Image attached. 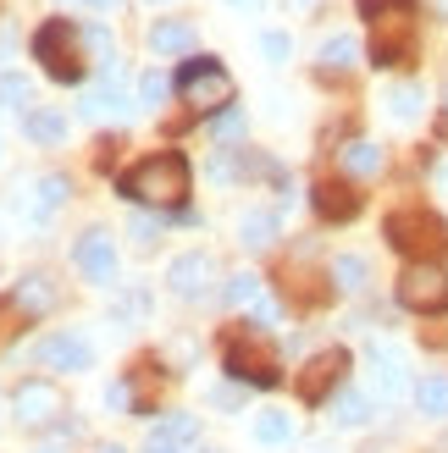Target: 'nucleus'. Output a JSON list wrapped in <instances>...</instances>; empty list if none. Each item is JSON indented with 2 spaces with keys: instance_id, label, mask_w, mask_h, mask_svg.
Instances as JSON below:
<instances>
[{
  "instance_id": "f257e3e1",
  "label": "nucleus",
  "mask_w": 448,
  "mask_h": 453,
  "mask_svg": "<svg viewBox=\"0 0 448 453\" xmlns=\"http://www.w3.org/2000/svg\"><path fill=\"white\" fill-rule=\"evenodd\" d=\"M189 155L177 150H155L144 161H133L122 177H117V194L133 199V205H155V211H183L189 199Z\"/></svg>"
},
{
  "instance_id": "f03ea898",
  "label": "nucleus",
  "mask_w": 448,
  "mask_h": 453,
  "mask_svg": "<svg viewBox=\"0 0 448 453\" xmlns=\"http://www.w3.org/2000/svg\"><path fill=\"white\" fill-rule=\"evenodd\" d=\"M360 17L371 22V61L382 66H410L421 50L415 28V0H360Z\"/></svg>"
},
{
  "instance_id": "7ed1b4c3",
  "label": "nucleus",
  "mask_w": 448,
  "mask_h": 453,
  "mask_svg": "<svg viewBox=\"0 0 448 453\" xmlns=\"http://www.w3.org/2000/svg\"><path fill=\"white\" fill-rule=\"evenodd\" d=\"M221 365H228V376L243 381V388H277V381H282L277 343L260 326H250V321L228 332V343H221Z\"/></svg>"
},
{
  "instance_id": "20e7f679",
  "label": "nucleus",
  "mask_w": 448,
  "mask_h": 453,
  "mask_svg": "<svg viewBox=\"0 0 448 453\" xmlns=\"http://www.w3.org/2000/svg\"><path fill=\"white\" fill-rule=\"evenodd\" d=\"M34 61L44 66V78H56L66 88H78L89 78V56H83V28H73L66 17H50L34 34Z\"/></svg>"
},
{
  "instance_id": "39448f33",
  "label": "nucleus",
  "mask_w": 448,
  "mask_h": 453,
  "mask_svg": "<svg viewBox=\"0 0 448 453\" xmlns=\"http://www.w3.org/2000/svg\"><path fill=\"white\" fill-rule=\"evenodd\" d=\"M382 238L398 249V255H410V265H421V260H437L443 249H448V226H443V216H432V211L405 205V211H393V216L382 221Z\"/></svg>"
},
{
  "instance_id": "423d86ee",
  "label": "nucleus",
  "mask_w": 448,
  "mask_h": 453,
  "mask_svg": "<svg viewBox=\"0 0 448 453\" xmlns=\"http://www.w3.org/2000/svg\"><path fill=\"white\" fill-rule=\"evenodd\" d=\"M177 95L194 111H205V117H221V105L233 111V73L216 56H194L183 73H177Z\"/></svg>"
},
{
  "instance_id": "0eeeda50",
  "label": "nucleus",
  "mask_w": 448,
  "mask_h": 453,
  "mask_svg": "<svg viewBox=\"0 0 448 453\" xmlns=\"http://www.w3.org/2000/svg\"><path fill=\"white\" fill-rule=\"evenodd\" d=\"M344 376H349V349H321L310 365L299 371V403H310V410H321V403H332L344 393Z\"/></svg>"
},
{
  "instance_id": "6e6552de",
  "label": "nucleus",
  "mask_w": 448,
  "mask_h": 453,
  "mask_svg": "<svg viewBox=\"0 0 448 453\" xmlns=\"http://www.w3.org/2000/svg\"><path fill=\"white\" fill-rule=\"evenodd\" d=\"M398 304L415 310V315H443L448 310V277L432 260L405 265V277H398Z\"/></svg>"
},
{
  "instance_id": "1a4fd4ad",
  "label": "nucleus",
  "mask_w": 448,
  "mask_h": 453,
  "mask_svg": "<svg viewBox=\"0 0 448 453\" xmlns=\"http://www.w3.org/2000/svg\"><path fill=\"white\" fill-rule=\"evenodd\" d=\"M73 260H78V271L95 288H111L117 282V249H111V233L105 226H89V233L78 238V249H73Z\"/></svg>"
},
{
  "instance_id": "9d476101",
  "label": "nucleus",
  "mask_w": 448,
  "mask_h": 453,
  "mask_svg": "<svg viewBox=\"0 0 448 453\" xmlns=\"http://www.w3.org/2000/svg\"><path fill=\"white\" fill-rule=\"evenodd\" d=\"M166 282H172L177 299H205L211 282H216V260L205 255V249H189V255H177L166 265Z\"/></svg>"
},
{
  "instance_id": "9b49d317",
  "label": "nucleus",
  "mask_w": 448,
  "mask_h": 453,
  "mask_svg": "<svg viewBox=\"0 0 448 453\" xmlns=\"http://www.w3.org/2000/svg\"><path fill=\"white\" fill-rule=\"evenodd\" d=\"M12 410H17L22 426H50L61 415V388L56 381H22L12 393Z\"/></svg>"
},
{
  "instance_id": "f8f14e48",
  "label": "nucleus",
  "mask_w": 448,
  "mask_h": 453,
  "mask_svg": "<svg viewBox=\"0 0 448 453\" xmlns=\"http://www.w3.org/2000/svg\"><path fill=\"white\" fill-rule=\"evenodd\" d=\"M34 359H39L44 371H89L95 349H89L78 332H56V337H44V343L34 349Z\"/></svg>"
},
{
  "instance_id": "ddd939ff",
  "label": "nucleus",
  "mask_w": 448,
  "mask_h": 453,
  "mask_svg": "<svg viewBox=\"0 0 448 453\" xmlns=\"http://www.w3.org/2000/svg\"><path fill=\"white\" fill-rule=\"evenodd\" d=\"M310 205H316V216H321V221H354L366 199L354 194V183H344V177H321L316 194H310Z\"/></svg>"
},
{
  "instance_id": "4468645a",
  "label": "nucleus",
  "mask_w": 448,
  "mask_h": 453,
  "mask_svg": "<svg viewBox=\"0 0 448 453\" xmlns=\"http://www.w3.org/2000/svg\"><path fill=\"white\" fill-rule=\"evenodd\" d=\"M366 359H371V376H376V393H382V398H398V393L410 388V376H405V354H398V349L371 343Z\"/></svg>"
},
{
  "instance_id": "2eb2a0df",
  "label": "nucleus",
  "mask_w": 448,
  "mask_h": 453,
  "mask_svg": "<svg viewBox=\"0 0 448 453\" xmlns=\"http://www.w3.org/2000/svg\"><path fill=\"white\" fill-rule=\"evenodd\" d=\"M199 44V34H194V22H183V17H161L150 28V50L155 56H189Z\"/></svg>"
},
{
  "instance_id": "dca6fc26",
  "label": "nucleus",
  "mask_w": 448,
  "mask_h": 453,
  "mask_svg": "<svg viewBox=\"0 0 448 453\" xmlns=\"http://www.w3.org/2000/svg\"><path fill=\"white\" fill-rule=\"evenodd\" d=\"M12 304L22 310V315H44L56 304V288H50V277H44V271H28V277L17 282V293H12Z\"/></svg>"
},
{
  "instance_id": "f3484780",
  "label": "nucleus",
  "mask_w": 448,
  "mask_h": 453,
  "mask_svg": "<svg viewBox=\"0 0 448 453\" xmlns=\"http://www.w3.org/2000/svg\"><path fill=\"white\" fill-rule=\"evenodd\" d=\"M22 133H28L34 144H61L66 139V117H61V111H50V105H34L28 117H22Z\"/></svg>"
},
{
  "instance_id": "a211bd4d",
  "label": "nucleus",
  "mask_w": 448,
  "mask_h": 453,
  "mask_svg": "<svg viewBox=\"0 0 448 453\" xmlns=\"http://www.w3.org/2000/svg\"><path fill=\"white\" fill-rule=\"evenodd\" d=\"M272 238H277V216L272 211H243L238 216V243L243 249H272Z\"/></svg>"
},
{
  "instance_id": "6ab92c4d",
  "label": "nucleus",
  "mask_w": 448,
  "mask_h": 453,
  "mask_svg": "<svg viewBox=\"0 0 448 453\" xmlns=\"http://www.w3.org/2000/svg\"><path fill=\"white\" fill-rule=\"evenodd\" d=\"M122 111H127V95L111 83V73L100 78V88H89V95H83V117H122Z\"/></svg>"
},
{
  "instance_id": "aec40b11",
  "label": "nucleus",
  "mask_w": 448,
  "mask_h": 453,
  "mask_svg": "<svg viewBox=\"0 0 448 453\" xmlns=\"http://www.w3.org/2000/svg\"><path fill=\"white\" fill-rule=\"evenodd\" d=\"M354 61H360V44H354L349 34H332V39L321 44V73H327V78H344Z\"/></svg>"
},
{
  "instance_id": "412c9836",
  "label": "nucleus",
  "mask_w": 448,
  "mask_h": 453,
  "mask_svg": "<svg viewBox=\"0 0 448 453\" xmlns=\"http://www.w3.org/2000/svg\"><path fill=\"white\" fill-rule=\"evenodd\" d=\"M382 161H388L382 144H371V139H349V144H344V166H349L354 177H376V172H382Z\"/></svg>"
},
{
  "instance_id": "4be33fe9",
  "label": "nucleus",
  "mask_w": 448,
  "mask_h": 453,
  "mask_svg": "<svg viewBox=\"0 0 448 453\" xmlns=\"http://www.w3.org/2000/svg\"><path fill=\"white\" fill-rule=\"evenodd\" d=\"M382 105L393 111L398 122H415V117H421V105H427V95H421V83H393L388 95H382Z\"/></svg>"
},
{
  "instance_id": "5701e85b",
  "label": "nucleus",
  "mask_w": 448,
  "mask_h": 453,
  "mask_svg": "<svg viewBox=\"0 0 448 453\" xmlns=\"http://www.w3.org/2000/svg\"><path fill=\"white\" fill-rule=\"evenodd\" d=\"M66 194H73V188H66V177H39V183H34V199H28V216H34V221H44V216H50Z\"/></svg>"
},
{
  "instance_id": "b1692460",
  "label": "nucleus",
  "mask_w": 448,
  "mask_h": 453,
  "mask_svg": "<svg viewBox=\"0 0 448 453\" xmlns=\"http://www.w3.org/2000/svg\"><path fill=\"white\" fill-rule=\"evenodd\" d=\"M255 442H266V448L294 442V420H288L282 410H260V415H255Z\"/></svg>"
},
{
  "instance_id": "393cba45",
  "label": "nucleus",
  "mask_w": 448,
  "mask_h": 453,
  "mask_svg": "<svg viewBox=\"0 0 448 453\" xmlns=\"http://www.w3.org/2000/svg\"><path fill=\"white\" fill-rule=\"evenodd\" d=\"M415 403H421V415L443 420L448 415V376H421L415 381Z\"/></svg>"
},
{
  "instance_id": "a878e982",
  "label": "nucleus",
  "mask_w": 448,
  "mask_h": 453,
  "mask_svg": "<svg viewBox=\"0 0 448 453\" xmlns=\"http://www.w3.org/2000/svg\"><path fill=\"white\" fill-rule=\"evenodd\" d=\"M327 410H332V420H338V426H366V420H371V398H366V393H349V388H344L338 398L327 403Z\"/></svg>"
},
{
  "instance_id": "bb28decb",
  "label": "nucleus",
  "mask_w": 448,
  "mask_h": 453,
  "mask_svg": "<svg viewBox=\"0 0 448 453\" xmlns=\"http://www.w3.org/2000/svg\"><path fill=\"white\" fill-rule=\"evenodd\" d=\"M221 299H228L233 310H255L260 304V277H255V271H238V277H228Z\"/></svg>"
},
{
  "instance_id": "cd10ccee",
  "label": "nucleus",
  "mask_w": 448,
  "mask_h": 453,
  "mask_svg": "<svg viewBox=\"0 0 448 453\" xmlns=\"http://www.w3.org/2000/svg\"><path fill=\"white\" fill-rule=\"evenodd\" d=\"M327 277H332V288H338V293H360L366 288V260L360 255H338Z\"/></svg>"
},
{
  "instance_id": "c85d7f7f",
  "label": "nucleus",
  "mask_w": 448,
  "mask_h": 453,
  "mask_svg": "<svg viewBox=\"0 0 448 453\" xmlns=\"http://www.w3.org/2000/svg\"><path fill=\"white\" fill-rule=\"evenodd\" d=\"M0 105L6 111H28L34 105V88H28L22 73H0Z\"/></svg>"
},
{
  "instance_id": "c756f323",
  "label": "nucleus",
  "mask_w": 448,
  "mask_h": 453,
  "mask_svg": "<svg viewBox=\"0 0 448 453\" xmlns=\"http://www.w3.org/2000/svg\"><path fill=\"white\" fill-rule=\"evenodd\" d=\"M172 88H177V78H166L161 66H150V73L139 78V105H166Z\"/></svg>"
},
{
  "instance_id": "7c9ffc66",
  "label": "nucleus",
  "mask_w": 448,
  "mask_h": 453,
  "mask_svg": "<svg viewBox=\"0 0 448 453\" xmlns=\"http://www.w3.org/2000/svg\"><path fill=\"white\" fill-rule=\"evenodd\" d=\"M161 432H166V437H172L177 448H189V442L199 437V420H194V415H183V410H172V415L161 420Z\"/></svg>"
},
{
  "instance_id": "2f4dec72",
  "label": "nucleus",
  "mask_w": 448,
  "mask_h": 453,
  "mask_svg": "<svg viewBox=\"0 0 448 453\" xmlns=\"http://www.w3.org/2000/svg\"><path fill=\"white\" fill-rule=\"evenodd\" d=\"M211 139H216V144L243 139V111H238V105H233V111H221V117H211Z\"/></svg>"
},
{
  "instance_id": "473e14b6",
  "label": "nucleus",
  "mask_w": 448,
  "mask_h": 453,
  "mask_svg": "<svg viewBox=\"0 0 448 453\" xmlns=\"http://www.w3.org/2000/svg\"><path fill=\"white\" fill-rule=\"evenodd\" d=\"M260 50L272 56V61H288V50H294V44H288V34H260Z\"/></svg>"
},
{
  "instance_id": "72a5a7b5",
  "label": "nucleus",
  "mask_w": 448,
  "mask_h": 453,
  "mask_svg": "<svg viewBox=\"0 0 448 453\" xmlns=\"http://www.w3.org/2000/svg\"><path fill=\"white\" fill-rule=\"evenodd\" d=\"M133 238H139V243H155V238H161V221H150V216H133Z\"/></svg>"
},
{
  "instance_id": "f704fd0d",
  "label": "nucleus",
  "mask_w": 448,
  "mask_h": 453,
  "mask_svg": "<svg viewBox=\"0 0 448 453\" xmlns=\"http://www.w3.org/2000/svg\"><path fill=\"white\" fill-rule=\"evenodd\" d=\"M144 453H183V448H177V442L161 432V426H155V432H150V442H144Z\"/></svg>"
},
{
  "instance_id": "c9c22d12",
  "label": "nucleus",
  "mask_w": 448,
  "mask_h": 453,
  "mask_svg": "<svg viewBox=\"0 0 448 453\" xmlns=\"http://www.w3.org/2000/svg\"><path fill=\"white\" fill-rule=\"evenodd\" d=\"M105 403H111V410H127V403H133V393H127V381H117V388L105 393Z\"/></svg>"
},
{
  "instance_id": "e433bc0d",
  "label": "nucleus",
  "mask_w": 448,
  "mask_h": 453,
  "mask_svg": "<svg viewBox=\"0 0 448 453\" xmlns=\"http://www.w3.org/2000/svg\"><path fill=\"white\" fill-rule=\"evenodd\" d=\"M443 139H448V88H443Z\"/></svg>"
},
{
  "instance_id": "4c0bfd02",
  "label": "nucleus",
  "mask_w": 448,
  "mask_h": 453,
  "mask_svg": "<svg viewBox=\"0 0 448 453\" xmlns=\"http://www.w3.org/2000/svg\"><path fill=\"white\" fill-rule=\"evenodd\" d=\"M95 453H122V448H117V442H100V448H95Z\"/></svg>"
},
{
  "instance_id": "58836bf2",
  "label": "nucleus",
  "mask_w": 448,
  "mask_h": 453,
  "mask_svg": "<svg viewBox=\"0 0 448 453\" xmlns=\"http://www.w3.org/2000/svg\"><path fill=\"white\" fill-rule=\"evenodd\" d=\"M89 6H100V12H111V6H117V0H89Z\"/></svg>"
},
{
  "instance_id": "ea45409f",
  "label": "nucleus",
  "mask_w": 448,
  "mask_h": 453,
  "mask_svg": "<svg viewBox=\"0 0 448 453\" xmlns=\"http://www.w3.org/2000/svg\"><path fill=\"white\" fill-rule=\"evenodd\" d=\"M294 6H299V12H310V6H321V0H294Z\"/></svg>"
},
{
  "instance_id": "a19ab883",
  "label": "nucleus",
  "mask_w": 448,
  "mask_h": 453,
  "mask_svg": "<svg viewBox=\"0 0 448 453\" xmlns=\"http://www.w3.org/2000/svg\"><path fill=\"white\" fill-rule=\"evenodd\" d=\"M233 6H260V0H233Z\"/></svg>"
},
{
  "instance_id": "79ce46f5",
  "label": "nucleus",
  "mask_w": 448,
  "mask_h": 453,
  "mask_svg": "<svg viewBox=\"0 0 448 453\" xmlns=\"http://www.w3.org/2000/svg\"><path fill=\"white\" fill-rule=\"evenodd\" d=\"M437 6H443V12H448V0H437Z\"/></svg>"
},
{
  "instance_id": "37998d69",
  "label": "nucleus",
  "mask_w": 448,
  "mask_h": 453,
  "mask_svg": "<svg viewBox=\"0 0 448 453\" xmlns=\"http://www.w3.org/2000/svg\"><path fill=\"white\" fill-rule=\"evenodd\" d=\"M39 453H56V448H39Z\"/></svg>"
},
{
  "instance_id": "c03bdc74",
  "label": "nucleus",
  "mask_w": 448,
  "mask_h": 453,
  "mask_svg": "<svg viewBox=\"0 0 448 453\" xmlns=\"http://www.w3.org/2000/svg\"><path fill=\"white\" fill-rule=\"evenodd\" d=\"M205 453H211V448H205Z\"/></svg>"
}]
</instances>
